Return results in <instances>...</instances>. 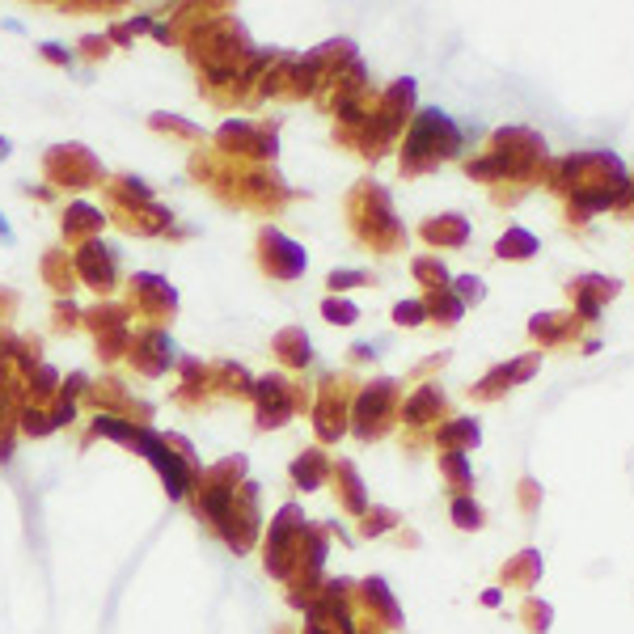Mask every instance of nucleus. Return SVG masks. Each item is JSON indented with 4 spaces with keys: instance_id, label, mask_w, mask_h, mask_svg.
<instances>
[{
    "instance_id": "1",
    "label": "nucleus",
    "mask_w": 634,
    "mask_h": 634,
    "mask_svg": "<svg viewBox=\"0 0 634 634\" xmlns=\"http://www.w3.org/2000/svg\"><path fill=\"white\" fill-rule=\"evenodd\" d=\"M533 250H537V241H533V233H525V228H512V233L499 241V254H504V258H508V254H520V258H525V254H533Z\"/></svg>"
},
{
    "instance_id": "2",
    "label": "nucleus",
    "mask_w": 634,
    "mask_h": 634,
    "mask_svg": "<svg viewBox=\"0 0 634 634\" xmlns=\"http://www.w3.org/2000/svg\"><path fill=\"white\" fill-rule=\"evenodd\" d=\"M457 512H461V516H457L461 525H478V508H474V504H457Z\"/></svg>"
}]
</instances>
